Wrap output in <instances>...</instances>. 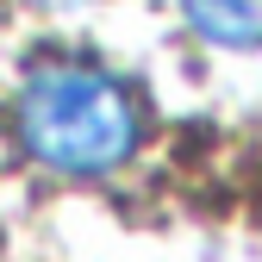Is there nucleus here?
I'll return each mask as SVG.
<instances>
[{"instance_id": "nucleus-1", "label": "nucleus", "mask_w": 262, "mask_h": 262, "mask_svg": "<svg viewBox=\"0 0 262 262\" xmlns=\"http://www.w3.org/2000/svg\"><path fill=\"white\" fill-rule=\"evenodd\" d=\"M19 144L56 175H113L144 144L131 88L88 62H44L19 88Z\"/></svg>"}, {"instance_id": "nucleus-2", "label": "nucleus", "mask_w": 262, "mask_h": 262, "mask_svg": "<svg viewBox=\"0 0 262 262\" xmlns=\"http://www.w3.org/2000/svg\"><path fill=\"white\" fill-rule=\"evenodd\" d=\"M181 13L219 50H256L262 44V0H181Z\"/></svg>"}]
</instances>
